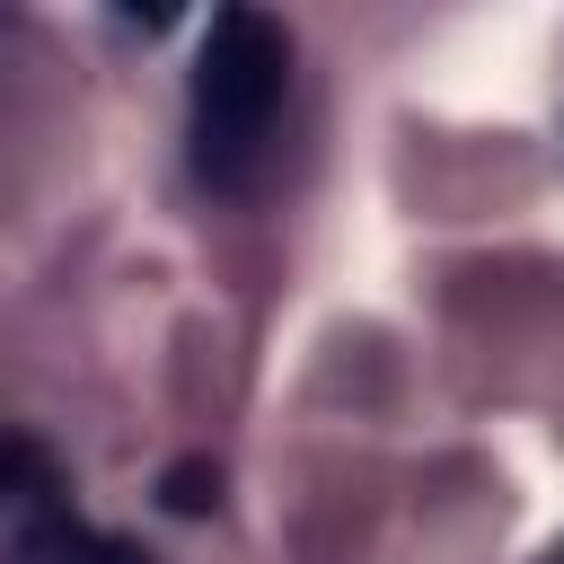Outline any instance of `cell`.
Here are the masks:
<instances>
[{
	"label": "cell",
	"mask_w": 564,
	"mask_h": 564,
	"mask_svg": "<svg viewBox=\"0 0 564 564\" xmlns=\"http://www.w3.org/2000/svg\"><path fill=\"white\" fill-rule=\"evenodd\" d=\"M0 564H159V555H141L132 538H106V529H79V520L44 511V520L18 529V546Z\"/></svg>",
	"instance_id": "cell-2"
},
{
	"label": "cell",
	"mask_w": 564,
	"mask_h": 564,
	"mask_svg": "<svg viewBox=\"0 0 564 564\" xmlns=\"http://www.w3.org/2000/svg\"><path fill=\"white\" fill-rule=\"evenodd\" d=\"M212 502H220V467H212V458L167 467V511H185V520H194V511H212Z\"/></svg>",
	"instance_id": "cell-3"
},
{
	"label": "cell",
	"mask_w": 564,
	"mask_h": 564,
	"mask_svg": "<svg viewBox=\"0 0 564 564\" xmlns=\"http://www.w3.org/2000/svg\"><path fill=\"white\" fill-rule=\"evenodd\" d=\"M291 88V35L264 9H220L194 53V167L212 185H247L264 159V132Z\"/></svg>",
	"instance_id": "cell-1"
},
{
	"label": "cell",
	"mask_w": 564,
	"mask_h": 564,
	"mask_svg": "<svg viewBox=\"0 0 564 564\" xmlns=\"http://www.w3.org/2000/svg\"><path fill=\"white\" fill-rule=\"evenodd\" d=\"M9 467H18V449H9V441H0V494H9Z\"/></svg>",
	"instance_id": "cell-4"
}]
</instances>
